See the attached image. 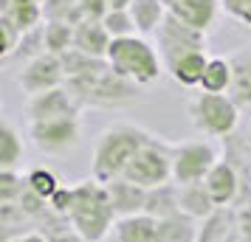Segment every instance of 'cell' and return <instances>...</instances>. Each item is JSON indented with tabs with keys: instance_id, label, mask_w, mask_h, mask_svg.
I'll use <instances>...</instances> for the list:
<instances>
[{
	"instance_id": "27",
	"label": "cell",
	"mask_w": 251,
	"mask_h": 242,
	"mask_svg": "<svg viewBox=\"0 0 251 242\" xmlns=\"http://www.w3.org/2000/svg\"><path fill=\"white\" fill-rule=\"evenodd\" d=\"M43 34H46V51L48 54H68L74 48V25L62 23V20H46L43 25Z\"/></svg>"
},
{
	"instance_id": "34",
	"label": "cell",
	"mask_w": 251,
	"mask_h": 242,
	"mask_svg": "<svg viewBox=\"0 0 251 242\" xmlns=\"http://www.w3.org/2000/svg\"><path fill=\"white\" fill-rule=\"evenodd\" d=\"M220 6L228 17H234L237 23L251 28V0H220Z\"/></svg>"
},
{
	"instance_id": "4",
	"label": "cell",
	"mask_w": 251,
	"mask_h": 242,
	"mask_svg": "<svg viewBox=\"0 0 251 242\" xmlns=\"http://www.w3.org/2000/svg\"><path fill=\"white\" fill-rule=\"evenodd\" d=\"M107 62L110 68L130 79L138 88H150L161 79L164 73V62H161L158 48L150 43L147 37H122V40H113L110 43V51H107Z\"/></svg>"
},
{
	"instance_id": "36",
	"label": "cell",
	"mask_w": 251,
	"mask_h": 242,
	"mask_svg": "<svg viewBox=\"0 0 251 242\" xmlns=\"http://www.w3.org/2000/svg\"><path fill=\"white\" fill-rule=\"evenodd\" d=\"M48 206H51V211H54L57 217H68L71 206H74V186H62L57 195L48 200Z\"/></svg>"
},
{
	"instance_id": "32",
	"label": "cell",
	"mask_w": 251,
	"mask_h": 242,
	"mask_svg": "<svg viewBox=\"0 0 251 242\" xmlns=\"http://www.w3.org/2000/svg\"><path fill=\"white\" fill-rule=\"evenodd\" d=\"M102 23H104L107 34L113 37V40H122V37H136L138 34L136 20H133L130 9H127V12H107Z\"/></svg>"
},
{
	"instance_id": "41",
	"label": "cell",
	"mask_w": 251,
	"mask_h": 242,
	"mask_svg": "<svg viewBox=\"0 0 251 242\" xmlns=\"http://www.w3.org/2000/svg\"><path fill=\"white\" fill-rule=\"evenodd\" d=\"M164 3H167V6H170V3H175V0H164Z\"/></svg>"
},
{
	"instance_id": "40",
	"label": "cell",
	"mask_w": 251,
	"mask_h": 242,
	"mask_svg": "<svg viewBox=\"0 0 251 242\" xmlns=\"http://www.w3.org/2000/svg\"><path fill=\"white\" fill-rule=\"evenodd\" d=\"M133 6V0H107V9L110 12H127Z\"/></svg>"
},
{
	"instance_id": "31",
	"label": "cell",
	"mask_w": 251,
	"mask_h": 242,
	"mask_svg": "<svg viewBox=\"0 0 251 242\" xmlns=\"http://www.w3.org/2000/svg\"><path fill=\"white\" fill-rule=\"evenodd\" d=\"M43 12H46V20H62L71 25L82 20L79 0H43Z\"/></svg>"
},
{
	"instance_id": "30",
	"label": "cell",
	"mask_w": 251,
	"mask_h": 242,
	"mask_svg": "<svg viewBox=\"0 0 251 242\" xmlns=\"http://www.w3.org/2000/svg\"><path fill=\"white\" fill-rule=\"evenodd\" d=\"M28 180L17 169H0V203H17L25 195Z\"/></svg>"
},
{
	"instance_id": "2",
	"label": "cell",
	"mask_w": 251,
	"mask_h": 242,
	"mask_svg": "<svg viewBox=\"0 0 251 242\" xmlns=\"http://www.w3.org/2000/svg\"><path fill=\"white\" fill-rule=\"evenodd\" d=\"M65 85L79 96L85 107L116 110V107H127V104H133L141 99V88L133 85L130 79H125V76H119L110 68L107 59H91Z\"/></svg>"
},
{
	"instance_id": "14",
	"label": "cell",
	"mask_w": 251,
	"mask_h": 242,
	"mask_svg": "<svg viewBox=\"0 0 251 242\" xmlns=\"http://www.w3.org/2000/svg\"><path fill=\"white\" fill-rule=\"evenodd\" d=\"M198 242H237V208L220 206L198 225Z\"/></svg>"
},
{
	"instance_id": "35",
	"label": "cell",
	"mask_w": 251,
	"mask_h": 242,
	"mask_svg": "<svg viewBox=\"0 0 251 242\" xmlns=\"http://www.w3.org/2000/svg\"><path fill=\"white\" fill-rule=\"evenodd\" d=\"M43 234H48V240H51V242H88V240L79 234V231H74V225H71L68 220L57 222L54 228L43 231Z\"/></svg>"
},
{
	"instance_id": "22",
	"label": "cell",
	"mask_w": 251,
	"mask_h": 242,
	"mask_svg": "<svg viewBox=\"0 0 251 242\" xmlns=\"http://www.w3.org/2000/svg\"><path fill=\"white\" fill-rule=\"evenodd\" d=\"M206 65H209V54H206V51H192V54L181 57L172 65L170 76L178 82V85H183V88H201Z\"/></svg>"
},
{
	"instance_id": "15",
	"label": "cell",
	"mask_w": 251,
	"mask_h": 242,
	"mask_svg": "<svg viewBox=\"0 0 251 242\" xmlns=\"http://www.w3.org/2000/svg\"><path fill=\"white\" fill-rule=\"evenodd\" d=\"M113 37L107 34L102 20H79L74 25V48L93 59H107Z\"/></svg>"
},
{
	"instance_id": "10",
	"label": "cell",
	"mask_w": 251,
	"mask_h": 242,
	"mask_svg": "<svg viewBox=\"0 0 251 242\" xmlns=\"http://www.w3.org/2000/svg\"><path fill=\"white\" fill-rule=\"evenodd\" d=\"M14 79L20 85V90L31 99V96H40L46 90H54V88H62L68 76H65V65H62V57L57 54H40L37 59H31L28 65L14 73Z\"/></svg>"
},
{
	"instance_id": "1",
	"label": "cell",
	"mask_w": 251,
	"mask_h": 242,
	"mask_svg": "<svg viewBox=\"0 0 251 242\" xmlns=\"http://www.w3.org/2000/svg\"><path fill=\"white\" fill-rule=\"evenodd\" d=\"M150 135L152 132L130 121H116L110 127H104L93 144L91 177H96L99 183L119 180L127 172L130 161L138 155V150L150 141Z\"/></svg>"
},
{
	"instance_id": "38",
	"label": "cell",
	"mask_w": 251,
	"mask_h": 242,
	"mask_svg": "<svg viewBox=\"0 0 251 242\" xmlns=\"http://www.w3.org/2000/svg\"><path fill=\"white\" fill-rule=\"evenodd\" d=\"M237 242H251V206L237 208Z\"/></svg>"
},
{
	"instance_id": "17",
	"label": "cell",
	"mask_w": 251,
	"mask_h": 242,
	"mask_svg": "<svg viewBox=\"0 0 251 242\" xmlns=\"http://www.w3.org/2000/svg\"><path fill=\"white\" fill-rule=\"evenodd\" d=\"M116 242H161V222L150 214L116 220Z\"/></svg>"
},
{
	"instance_id": "18",
	"label": "cell",
	"mask_w": 251,
	"mask_h": 242,
	"mask_svg": "<svg viewBox=\"0 0 251 242\" xmlns=\"http://www.w3.org/2000/svg\"><path fill=\"white\" fill-rule=\"evenodd\" d=\"M231 102L237 104L240 113L251 115V54H234L231 57Z\"/></svg>"
},
{
	"instance_id": "23",
	"label": "cell",
	"mask_w": 251,
	"mask_h": 242,
	"mask_svg": "<svg viewBox=\"0 0 251 242\" xmlns=\"http://www.w3.org/2000/svg\"><path fill=\"white\" fill-rule=\"evenodd\" d=\"M181 189V211L186 214V217L192 220H206L212 211H215V200H212V195L206 192L203 183H192V186H178Z\"/></svg>"
},
{
	"instance_id": "39",
	"label": "cell",
	"mask_w": 251,
	"mask_h": 242,
	"mask_svg": "<svg viewBox=\"0 0 251 242\" xmlns=\"http://www.w3.org/2000/svg\"><path fill=\"white\" fill-rule=\"evenodd\" d=\"M3 242H51V240H48V234H43V231H23V234H17L12 240H3Z\"/></svg>"
},
{
	"instance_id": "8",
	"label": "cell",
	"mask_w": 251,
	"mask_h": 242,
	"mask_svg": "<svg viewBox=\"0 0 251 242\" xmlns=\"http://www.w3.org/2000/svg\"><path fill=\"white\" fill-rule=\"evenodd\" d=\"M28 138L34 144V150L43 155H62V152L76 150L82 141V115L28 121Z\"/></svg>"
},
{
	"instance_id": "3",
	"label": "cell",
	"mask_w": 251,
	"mask_h": 242,
	"mask_svg": "<svg viewBox=\"0 0 251 242\" xmlns=\"http://www.w3.org/2000/svg\"><path fill=\"white\" fill-rule=\"evenodd\" d=\"M65 220L88 242H102L116 228V220H119L107 195V186L99 183L96 177H85L74 183V206Z\"/></svg>"
},
{
	"instance_id": "12",
	"label": "cell",
	"mask_w": 251,
	"mask_h": 242,
	"mask_svg": "<svg viewBox=\"0 0 251 242\" xmlns=\"http://www.w3.org/2000/svg\"><path fill=\"white\" fill-rule=\"evenodd\" d=\"M206 192L212 195L215 206H234L240 197V186H243V177H240V169L231 161H217L215 169L206 175Z\"/></svg>"
},
{
	"instance_id": "19",
	"label": "cell",
	"mask_w": 251,
	"mask_h": 242,
	"mask_svg": "<svg viewBox=\"0 0 251 242\" xmlns=\"http://www.w3.org/2000/svg\"><path fill=\"white\" fill-rule=\"evenodd\" d=\"M130 14H133V20H136L138 37H155L161 23L167 20L170 9H167L164 0H133Z\"/></svg>"
},
{
	"instance_id": "26",
	"label": "cell",
	"mask_w": 251,
	"mask_h": 242,
	"mask_svg": "<svg viewBox=\"0 0 251 242\" xmlns=\"http://www.w3.org/2000/svg\"><path fill=\"white\" fill-rule=\"evenodd\" d=\"M231 88V59L226 57H209L206 73L201 79V90L203 93H228Z\"/></svg>"
},
{
	"instance_id": "21",
	"label": "cell",
	"mask_w": 251,
	"mask_h": 242,
	"mask_svg": "<svg viewBox=\"0 0 251 242\" xmlns=\"http://www.w3.org/2000/svg\"><path fill=\"white\" fill-rule=\"evenodd\" d=\"M0 14H6L23 34L34 31L46 23V12H43V3H9V0H0Z\"/></svg>"
},
{
	"instance_id": "25",
	"label": "cell",
	"mask_w": 251,
	"mask_h": 242,
	"mask_svg": "<svg viewBox=\"0 0 251 242\" xmlns=\"http://www.w3.org/2000/svg\"><path fill=\"white\" fill-rule=\"evenodd\" d=\"M161 222V242H198V220L186 217V214H172Z\"/></svg>"
},
{
	"instance_id": "37",
	"label": "cell",
	"mask_w": 251,
	"mask_h": 242,
	"mask_svg": "<svg viewBox=\"0 0 251 242\" xmlns=\"http://www.w3.org/2000/svg\"><path fill=\"white\" fill-rule=\"evenodd\" d=\"M107 9V0H79V14L82 20H104Z\"/></svg>"
},
{
	"instance_id": "24",
	"label": "cell",
	"mask_w": 251,
	"mask_h": 242,
	"mask_svg": "<svg viewBox=\"0 0 251 242\" xmlns=\"http://www.w3.org/2000/svg\"><path fill=\"white\" fill-rule=\"evenodd\" d=\"M23 135L17 132L9 118H3L0 124V169H17L23 161Z\"/></svg>"
},
{
	"instance_id": "28",
	"label": "cell",
	"mask_w": 251,
	"mask_h": 242,
	"mask_svg": "<svg viewBox=\"0 0 251 242\" xmlns=\"http://www.w3.org/2000/svg\"><path fill=\"white\" fill-rule=\"evenodd\" d=\"M25 180H28V189H31L37 197H43L46 203L57 195L59 189H62L57 172H54V169H48V166H34V169H28Z\"/></svg>"
},
{
	"instance_id": "11",
	"label": "cell",
	"mask_w": 251,
	"mask_h": 242,
	"mask_svg": "<svg viewBox=\"0 0 251 242\" xmlns=\"http://www.w3.org/2000/svg\"><path fill=\"white\" fill-rule=\"evenodd\" d=\"M82 99L71 90L68 85L46 90L40 96H31L25 102V113L28 121H46V118H71V115H82Z\"/></svg>"
},
{
	"instance_id": "29",
	"label": "cell",
	"mask_w": 251,
	"mask_h": 242,
	"mask_svg": "<svg viewBox=\"0 0 251 242\" xmlns=\"http://www.w3.org/2000/svg\"><path fill=\"white\" fill-rule=\"evenodd\" d=\"M43 25L34 28V31H28V34H23L20 45H17V51H14V57L9 59V62H17V70L23 68V65H28L31 59H37L40 54H46V34H43Z\"/></svg>"
},
{
	"instance_id": "13",
	"label": "cell",
	"mask_w": 251,
	"mask_h": 242,
	"mask_svg": "<svg viewBox=\"0 0 251 242\" xmlns=\"http://www.w3.org/2000/svg\"><path fill=\"white\" fill-rule=\"evenodd\" d=\"M172 17H178L181 23L192 25L195 31H209L217 20V12L223 9L220 0H175L167 6Z\"/></svg>"
},
{
	"instance_id": "5",
	"label": "cell",
	"mask_w": 251,
	"mask_h": 242,
	"mask_svg": "<svg viewBox=\"0 0 251 242\" xmlns=\"http://www.w3.org/2000/svg\"><path fill=\"white\" fill-rule=\"evenodd\" d=\"M240 110L228 93H195L189 99V121L206 138L228 141L240 127Z\"/></svg>"
},
{
	"instance_id": "7",
	"label": "cell",
	"mask_w": 251,
	"mask_h": 242,
	"mask_svg": "<svg viewBox=\"0 0 251 242\" xmlns=\"http://www.w3.org/2000/svg\"><path fill=\"white\" fill-rule=\"evenodd\" d=\"M217 161H220V152L209 138L181 141V144L172 147V183L178 186L203 183L206 175L215 169Z\"/></svg>"
},
{
	"instance_id": "9",
	"label": "cell",
	"mask_w": 251,
	"mask_h": 242,
	"mask_svg": "<svg viewBox=\"0 0 251 242\" xmlns=\"http://www.w3.org/2000/svg\"><path fill=\"white\" fill-rule=\"evenodd\" d=\"M155 48L161 54L164 70H170L175 62L192 51H206V34L195 31L192 25L181 23L178 17L167 14V20L161 23V28L155 31Z\"/></svg>"
},
{
	"instance_id": "33",
	"label": "cell",
	"mask_w": 251,
	"mask_h": 242,
	"mask_svg": "<svg viewBox=\"0 0 251 242\" xmlns=\"http://www.w3.org/2000/svg\"><path fill=\"white\" fill-rule=\"evenodd\" d=\"M20 40H23V31H20L6 14H0V59H3V62H9V59L14 57Z\"/></svg>"
},
{
	"instance_id": "16",
	"label": "cell",
	"mask_w": 251,
	"mask_h": 242,
	"mask_svg": "<svg viewBox=\"0 0 251 242\" xmlns=\"http://www.w3.org/2000/svg\"><path fill=\"white\" fill-rule=\"evenodd\" d=\"M107 186V195H110V203H113L116 217H136V214H144V206H147V189L130 183L125 177L119 180H110Z\"/></svg>"
},
{
	"instance_id": "6",
	"label": "cell",
	"mask_w": 251,
	"mask_h": 242,
	"mask_svg": "<svg viewBox=\"0 0 251 242\" xmlns=\"http://www.w3.org/2000/svg\"><path fill=\"white\" fill-rule=\"evenodd\" d=\"M172 147L158 135H150V141L138 150V155L130 161L125 180L141 186V189H158L164 183H172Z\"/></svg>"
},
{
	"instance_id": "20",
	"label": "cell",
	"mask_w": 251,
	"mask_h": 242,
	"mask_svg": "<svg viewBox=\"0 0 251 242\" xmlns=\"http://www.w3.org/2000/svg\"><path fill=\"white\" fill-rule=\"evenodd\" d=\"M144 214L155 220H167L172 214H181V189H178V183H164L158 189H150Z\"/></svg>"
}]
</instances>
